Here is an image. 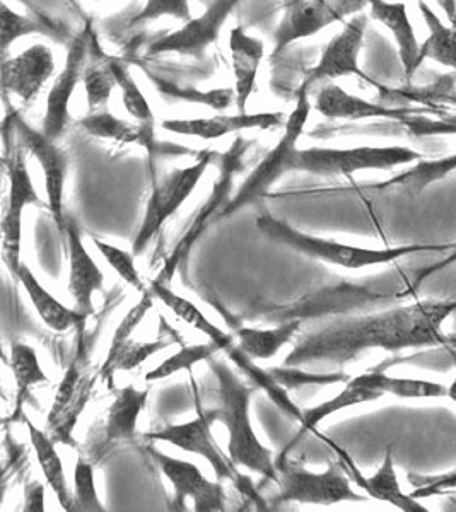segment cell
I'll return each mask as SVG.
<instances>
[{"label":"cell","instance_id":"23","mask_svg":"<svg viewBox=\"0 0 456 512\" xmlns=\"http://www.w3.org/2000/svg\"><path fill=\"white\" fill-rule=\"evenodd\" d=\"M229 52L233 60L234 93L236 108L245 113L248 99L255 91L258 69L264 59V41L246 35L241 26H236L229 33Z\"/></svg>","mask_w":456,"mask_h":512},{"label":"cell","instance_id":"36","mask_svg":"<svg viewBox=\"0 0 456 512\" xmlns=\"http://www.w3.org/2000/svg\"><path fill=\"white\" fill-rule=\"evenodd\" d=\"M11 369L18 386V410H21L26 396H30L31 388L36 384L48 383V376L38 361L36 350L21 342L11 345Z\"/></svg>","mask_w":456,"mask_h":512},{"label":"cell","instance_id":"10","mask_svg":"<svg viewBox=\"0 0 456 512\" xmlns=\"http://www.w3.org/2000/svg\"><path fill=\"white\" fill-rule=\"evenodd\" d=\"M9 178V197L2 217V258L12 275L18 274L21 263V241H23V212L28 205H43L38 197L30 171L21 149L12 152L6 159Z\"/></svg>","mask_w":456,"mask_h":512},{"label":"cell","instance_id":"15","mask_svg":"<svg viewBox=\"0 0 456 512\" xmlns=\"http://www.w3.org/2000/svg\"><path fill=\"white\" fill-rule=\"evenodd\" d=\"M240 2L241 0H212L211 6L199 18H190L183 23L182 28L152 41L147 48V55L178 53L183 57H202V53L219 38L229 14Z\"/></svg>","mask_w":456,"mask_h":512},{"label":"cell","instance_id":"26","mask_svg":"<svg viewBox=\"0 0 456 512\" xmlns=\"http://www.w3.org/2000/svg\"><path fill=\"white\" fill-rule=\"evenodd\" d=\"M16 279L30 297L31 304L36 309L41 321L53 332H67L74 326L84 325V321L88 320L77 309L67 308L65 304L60 303L57 297L52 296L45 287L41 286L40 280L36 279L30 267L21 265Z\"/></svg>","mask_w":456,"mask_h":512},{"label":"cell","instance_id":"46","mask_svg":"<svg viewBox=\"0 0 456 512\" xmlns=\"http://www.w3.org/2000/svg\"><path fill=\"white\" fill-rule=\"evenodd\" d=\"M398 125H404L405 132L410 137H445L456 135V115L433 118V115H410L400 120Z\"/></svg>","mask_w":456,"mask_h":512},{"label":"cell","instance_id":"17","mask_svg":"<svg viewBox=\"0 0 456 512\" xmlns=\"http://www.w3.org/2000/svg\"><path fill=\"white\" fill-rule=\"evenodd\" d=\"M88 47L89 31L82 30L72 41L69 52H67L64 69L55 79L52 89L48 93L41 132L50 139L55 140L64 134L65 127L71 120L69 105H71L72 96L76 93L77 84L84 76L82 69H84L86 57H88Z\"/></svg>","mask_w":456,"mask_h":512},{"label":"cell","instance_id":"40","mask_svg":"<svg viewBox=\"0 0 456 512\" xmlns=\"http://www.w3.org/2000/svg\"><path fill=\"white\" fill-rule=\"evenodd\" d=\"M81 383L82 384H79V388H77L74 400L69 403V407L65 408L59 419L55 420V422L48 427V431L52 432L50 436H52L55 443L76 446L72 432L76 429L77 420H79L82 412H84V408L88 405L89 395H91V390H93V383L88 381V379H82Z\"/></svg>","mask_w":456,"mask_h":512},{"label":"cell","instance_id":"5","mask_svg":"<svg viewBox=\"0 0 456 512\" xmlns=\"http://www.w3.org/2000/svg\"><path fill=\"white\" fill-rule=\"evenodd\" d=\"M424 154L410 147H352V149H328L310 147L296 151L293 171H304L318 176H352L359 171H390L402 164L422 161Z\"/></svg>","mask_w":456,"mask_h":512},{"label":"cell","instance_id":"12","mask_svg":"<svg viewBox=\"0 0 456 512\" xmlns=\"http://www.w3.org/2000/svg\"><path fill=\"white\" fill-rule=\"evenodd\" d=\"M214 422H217L216 417L212 414V410H209L185 424L166 425L158 431L146 432L144 437L147 441H159V443L171 444L175 448L183 449L187 453L199 454L204 460L209 461L219 480H233L236 485L245 475L238 472L233 460L226 458L214 441L212 437Z\"/></svg>","mask_w":456,"mask_h":512},{"label":"cell","instance_id":"9","mask_svg":"<svg viewBox=\"0 0 456 512\" xmlns=\"http://www.w3.org/2000/svg\"><path fill=\"white\" fill-rule=\"evenodd\" d=\"M366 6L368 0H284L272 55H279L296 41L318 35L330 24L342 23L347 16H356Z\"/></svg>","mask_w":456,"mask_h":512},{"label":"cell","instance_id":"1","mask_svg":"<svg viewBox=\"0 0 456 512\" xmlns=\"http://www.w3.org/2000/svg\"><path fill=\"white\" fill-rule=\"evenodd\" d=\"M456 313V299L417 301L373 315L332 321L310 333L287 355L286 366L332 362L344 366L366 350L400 352L448 345L445 321Z\"/></svg>","mask_w":456,"mask_h":512},{"label":"cell","instance_id":"49","mask_svg":"<svg viewBox=\"0 0 456 512\" xmlns=\"http://www.w3.org/2000/svg\"><path fill=\"white\" fill-rule=\"evenodd\" d=\"M173 340L170 338H158L152 342H130L125 350H123L120 359H118L117 371H134L137 367H141L147 359H151V355H156L161 350L170 347Z\"/></svg>","mask_w":456,"mask_h":512},{"label":"cell","instance_id":"43","mask_svg":"<svg viewBox=\"0 0 456 512\" xmlns=\"http://www.w3.org/2000/svg\"><path fill=\"white\" fill-rule=\"evenodd\" d=\"M269 373L286 390H298L303 386H315V384L323 386V384L342 383V381L349 379V376H345L340 371L339 373H308V371L294 369L291 366H286V369L270 367Z\"/></svg>","mask_w":456,"mask_h":512},{"label":"cell","instance_id":"54","mask_svg":"<svg viewBox=\"0 0 456 512\" xmlns=\"http://www.w3.org/2000/svg\"><path fill=\"white\" fill-rule=\"evenodd\" d=\"M448 396H450L451 402L456 405V378L455 381L450 384V388H448Z\"/></svg>","mask_w":456,"mask_h":512},{"label":"cell","instance_id":"13","mask_svg":"<svg viewBox=\"0 0 456 512\" xmlns=\"http://www.w3.org/2000/svg\"><path fill=\"white\" fill-rule=\"evenodd\" d=\"M12 127L16 128L23 146L43 169L48 210L52 212L53 221L59 227L60 233L65 234L67 217L64 214V190L67 171H69V158L53 142V139L47 137L41 130L30 127L23 118L14 115Z\"/></svg>","mask_w":456,"mask_h":512},{"label":"cell","instance_id":"30","mask_svg":"<svg viewBox=\"0 0 456 512\" xmlns=\"http://www.w3.org/2000/svg\"><path fill=\"white\" fill-rule=\"evenodd\" d=\"M151 291L166 308L170 309L176 318H180L188 326L204 333L205 337L219 347V350L224 352L229 345L234 344V338L229 333L223 332L219 326L214 325L192 301H188L185 297L178 296L176 292L171 291L168 284L152 280Z\"/></svg>","mask_w":456,"mask_h":512},{"label":"cell","instance_id":"24","mask_svg":"<svg viewBox=\"0 0 456 512\" xmlns=\"http://www.w3.org/2000/svg\"><path fill=\"white\" fill-rule=\"evenodd\" d=\"M376 373H378V367L359 374L356 378L347 379V384L339 395H335L334 398H330L320 405L303 410V420H301L303 432H315L316 427L322 424L323 420L332 417L340 410L363 405V403L376 402V400H380L381 396H385V393L376 384Z\"/></svg>","mask_w":456,"mask_h":512},{"label":"cell","instance_id":"27","mask_svg":"<svg viewBox=\"0 0 456 512\" xmlns=\"http://www.w3.org/2000/svg\"><path fill=\"white\" fill-rule=\"evenodd\" d=\"M26 427L30 432L31 446L35 449L36 460L40 463L41 473L47 480L50 489L55 492L60 506L64 511H74V494L69 490L65 478L64 463L57 451V443L47 432L38 429L30 419L26 420Z\"/></svg>","mask_w":456,"mask_h":512},{"label":"cell","instance_id":"2","mask_svg":"<svg viewBox=\"0 0 456 512\" xmlns=\"http://www.w3.org/2000/svg\"><path fill=\"white\" fill-rule=\"evenodd\" d=\"M211 367L219 386V407L214 408L212 414L228 429L229 458L234 465L248 468L262 475L265 480L279 483L277 461L272 458L270 449L260 443L250 419L253 388L231 371L226 362L211 359Z\"/></svg>","mask_w":456,"mask_h":512},{"label":"cell","instance_id":"34","mask_svg":"<svg viewBox=\"0 0 456 512\" xmlns=\"http://www.w3.org/2000/svg\"><path fill=\"white\" fill-rule=\"evenodd\" d=\"M154 297L156 296L152 294L151 289L144 291L141 301L135 304L134 308L129 309V313L120 321V325L117 326V330L113 333L112 344H110L105 362H103V366L100 369V378L108 386L113 383V378H115V373H117L118 359H120V355H122L125 347L130 344L132 333L137 330V326L141 325L142 320L146 318L147 313L154 306V301H152Z\"/></svg>","mask_w":456,"mask_h":512},{"label":"cell","instance_id":"56","mask_svg":"<svg viewBox=\"0 0 456 512\" xmlns=\"http://www.w3.org/2000/svg\"><path fill=\"white\" fill-rule=\"evenodd\" d=\"M453 28H456V21H455V24H453Z\"/></svg>","mask_w":456,"mask_h":512},{"label":"cell","instance_id":"47","mask_svg":"<svg viewBox=\"0 0 456 512\" xmlns=\"http://www.w3.org/2000/svg\"><path fill=\"white\" fill-rule=\"evenodd\" d=\"M164 16L180 19L185 23V21L192 18L188 0H146L144 7L132 19V24L156 21V19L164 18Z\"/></svg>","mask_w":456,"mask_h":512},{"label":"cell","instance_id":"52","mask_svg":"<svg viewBox=\"0 0 456 512\" xmlns=\"http://www.w3.org/2000/svg\"><path fill=\"white\" fill-rule=\"evenodd\" d=\"M24 511H45V487L40 482H33L26 487V506Z\"/></svg>","mask_w":456,"mask_h":512},{"label":"cell","instance_id":"45","mask_svg":"<svg viewBox=\"0 0 456 512\" xmlns=\"http://www.w3.org/2000/svg\"><path fill=\"white\" fill-rule=\"evenodd\" d=\"M84 89L88 98L89 110L96 111L100 106L106 105V101L112 96L113 89L117 88V79L113 76L112 69H96L89 67L84 70Z\"/></svg>","mask_w":456,"mask_h":512},{"label":"cell","instance_id":"28","mask_svg":"<svg viewBox=\"0 0 456 512\" xmlns=\"http://www.w3.org/2000/svg\"><path fill=\"white\" fill-rule=\"evenodd\" d=\"M149 391H139L135 386H125L115 395L112 405L108 408L105 424L106 443L127 441L135 436L137 422L142 410L146 407Z\"/></svg>","mask_w":456,"mask_h":512},{"label":"cell","instance_id":"11","mask_svg":"<svg viewBox=\"0 0 456 512\" xmlns=\"http://www.w3.org/2000/svg\"><path fill=\"white\" fill-rule=\"evenodd\" d=\"M366 28H368L366 14H357L349 23H345L344 30L332 38L323 50L318 64L310 70L306 81L303 82V88L310 89V86L316 82L327 81V79L356 76L381 93L385 89V84L376 82L359 67V53L363 48Z\"/></svg>","mask_w":456,"mask_h":512},{"label":"cell","instance_id":"16","mask_svg":"<svg viewBox=\"0 0 456 512\" xmlns=\"http://www.w3.org/2000/svg\"><path fill=\"white\" fill-rule=\"evenodd\" d=\"M315 108L320 115L330 120H371V118H386L400 122L410 115H433L445 117L446 111L431 110L424 106H386L383 103H373L368 99L359 98L347 93L334 82L325 84L316 94Z\"/></svg>","mask_w":456,"mask_h":512},{"label":"cell","instance_id":"21","mask_svg":"<svg viewBox=\"0 0 456 512\" xmlns=\"http://www.w3.org/2000/svg\"><path fill=\"white\" fill-rule=\"evenodd\" d=\"M282 113H236V115H217L211 118H175L164 120L163 130L170 134L199 137L204 140L221 139L229 134H238L243 130H275L282 125Z\"/></svg>","mask_w":456,"mask_h":512},{"label":"cell","instance_id":"32","mask_svg":"<svg viewBox=\"0 0 456 512\" xmlns=\"http://www.w3.org/2000/svg\"><path fill=\"white\" fill-rule=\"evenodd\" d=\"M419 9L429 28V36L421 45L417 64L421 67L424 60H434L456 72V28L441 23L433 9L427 6L426 0H419Z\"/></svg>","mask_w":456,"mask_h":512},{"label":"cell","instance_id":"48","mask_svg":"<svg viewBox=\"0 0 456 512\" xmlns=\"http://www.w3.org/2000/svg\"><path fill=\"white\" fill-rule=\"evenodd\" d=\"M79 384H81V369H79L76 357V359L71 362V366L67 367L64 378H62L59 388H57L52 407H50V412H48L47 427H50L55 420L59 419L65 408L69 407V403H71L72 400H74V396H76Z\"/></svg>","mask_w":456,"mask_h":512},{"label":"cell","instance_id":"42","mask_svg":"<svg viewBox=\"0 0 456 512\" xmlns=\"http://www.w3.org/2000/svg\"><path fill=\"white\" fill-rule=\"evenodd\" d=\"M2 53H6L14 41H18L23 36L36 35H52L45 24H41L36 19L21 16L16 11H12L6 2H2Z\"/></svg>","mask_w":456,"mask_h":512},{"label":"cell","instance_id":"3","mask_svg":"<svg viewBox=\"0 0 456 512\" xmlns=\"http://www.w3.org/2000/svg\"><path fill=\"white\" fill-rule=\"evenodd\" d=\"M257 227L274 243L287 246L298 251L301 255L310 256L320 262L337 265L347 270L388 265L402 260L405 256L422 253V251H446L453 245H404L390 248H363L335 241V239L320 238L311 234L301 233L281 219H275L270 214H260L257 217Z\"/></svg>","mask_w":456,"mask_h":512},{"label":"cell","instance_id":"4","mask_svg":"<svg viewBox=\"0 0 456 512\" xmlns=\"http://www.w3.org/2000/svg\"><path fill=\"white\" fill-rule=\"evenodd\" d=\"M311 103L308 98V89H299L298 99L291 115L287 117L286 128L281 140L275 144L267 156H265L257 168L253 169L250 175L246 176L245 183L236 192L229 204L224 207L223 212L217 219H226L233 216L238 210L245 209L248 205L255 204L260 198L265 197L270 188L274 187L282 176L293 171V159L296 154L298 140L303 135L308 118H310Z\"/></svg>","mask_w":456,"mask_h":512},{"label":"cell","instance_id":"25","mask_svg":"<svg viewBox=\"0 0 456 512\" xmlns=\"http://www.w3.org/2000/svg\"><path fill=\"white\" fill-rule=\"evenodd\" d=\"M368 6L371 9V18L380 21L395 36L400 60L404 65L405 79L407 82L412 81V77L419 69L417 60L421 53V45L410 23L407 6L404 2H386V0H368Z\"/></svg>","mask_w":456,"mask_h":512},{"label":"cell","instance_id":"41","mask_svg":"<svg viewBox=\"0 0 456 512\" xmlns=\"http://www.w3.org/2000/svg\"><path fill=\"white\" fill-rule=\"evenodd\" d=\"M74 511L103 512L105 506L94 483V468L86 458L79 456L74 466Z\"/></svg>","mask_w":456,"mask_h":512},{"label":"cell","instance_id":"29","mask_svg":"<svg viewBox=\"0 0 456 512\" xmlns=\"http://www.w3.org/2000/svg\"><path fill=\"white\" fill-rule=\"evenodd\" d=\"M381 103L386 106L417 105L431 110H441L443 105H456V72L441 76L424 88L393 89L385 86L380 93Z\"/></svg>","mask_w":456,"mask_h":512},{"label":"cell","instance_id":"7","mask_svg":"<svg viewBox=\"0 0 456 512\" xmlns=\"http://www.w3.org/2000/svg\"><path fill=\"white\" fill-rule=\"evenodd\" d=\"M248 147H250L248 140L243 139V137H236L228 151L219 156V171H217V178L214 180V185H212L211 195L200 207L197 216L188 227L187 233L183 234V238L176 243L175 250L171 253L170 258L164 262L163 270L159 272L158 279H156L158 282L168 284L173 279L176 268L182 263L183 258L188 255V251L192 250V246L197 243V239L202 236L205 227L211 224L212 219L219 217L224 207L229 204V200L233 198L231 192H233L234 176L238 175L245 166L243 159H245Z\"/></svg>","mask_w":456,"mask_h":512},{"label":"cell","instance_id":"55","mask_svg":"<svg viewBox=\"0 0 456 512\" xmlns=\"http://www.w3.org/2000/svg\"><path fill=\"white\" fill-rule=\"evenodd\" d=\"M448 345L456 350V333H448Z\"/></svg>","mask_w":456,"mask_h":512},{"label":"cell","instance_id":"53","mask_svg":"<svg viewBox=\"0 0 456 512\" xmlns=\"http://www.w3.org/2000/svg\"><path fill=\"white\" fill-rule=\"evenodd\" d=\"M438 4L443 7V11L446 12V16H448L451 26H453L456 21V0H438Z\"/></svg>","mask_w":456,"mask_h":512},{"label":"cell","instance_id":"22","mask_svg":"<svg viewBox=\"0 0 456 512\" xmlns=\"http://www.w3.org/2000/svg\"><path fill=\"white\" fill-rule=\"evenodd\" d=\"M337 451H339L340 461L345 466V470L349 473V477L354 478L359 489L368 492L371 499L376 501L388 502L392 506L397 507L400 511L405 512H427V507L422 506L419 499L412 497L410 494H405L400 482H398L397 470H395V460H393L392 448L386 449L385 458L381 463L380 468L376 470L373 477H364L363 473L357 470L351 456L345 453L344 449L337 448L332 444Z\"/></svg>","mask_w":456,"mask_h":512},{"label":"cell","instance_id":"31","mask_svg":"<svg viewBox=\"0 0 456 512\" xmlns=\"http://www.w3.org/2000/svg\"><path fill=\"white\" fill-rule=\"evenodd\" d=\"M301 320L284 321L275 328H238L236 338L240 349L252 357L253 361H269L284 345L289 344L299 332Z\"/></svg>","mask_w":456,"mask_h":512},{"label":"cell","instance_id":"50","mask_svg":"<svg viewBox=\"0 0 456 512\" xmlns=\"http://www.w3.org/2000/svg\"><path fill=\"white\" fill-rule=\"evenodd\" d=\"M409 483L414 487V492H410L416 499H427L438 494H448V490H456V470L441 475H419V473H409Z\"/></svg>","mask_w":456,"mask_h":512},{"label":"cell","instance_id":"19","mask_svg":"<svg viewBox=\"0 0 456 512\" xmlns=\"http://www.w3.org/2000/svg\"><path fill=\"white\" fill-rule=\"evenodd\" d=\"M79 125L94 137L144 147L149 154L152 168H154V159L158 156H182L183 154L182 146L156 139L154 122L132 125L122 118L115 117L110 111H91L88 117L79 120Z\"/></svg>","mask_w":456,"mask_h":512},{"label":"cell","instance_id":"51","mask_svg":"<svg viewBox=\"0 0 456 512\" xmlns=\"http://www.w3.org/2000/svg\"><path fill=\"white\" fill-rule=\"evenodd\" d=\"M453 263H456V248L455 250L451 251L450 255L445 256L443 260H439V262L433 263V265H429V267L422 268V270H419L416 274V280L412 282V294L419 289V287L426 282L429 277H433V275L439 274L443 268L450 267V265H453Z\"/></svg>","mask_w":456,"mask_h":512},{"label":"cell","instance_id":"18","mask_svg":"<svg viewBox=\"0 0 456 512\" xmlns=\"http://www.w3.org/2000/svg\"><path fill=\"white\" fill-rule=\"evenodd\" d=\"M53 72L52 50L43 43H36L12 59L2 60V89L4 93L18 96L24 105H30Z\"/></svg>","mask_w":456,"mask_h":512},{"label":"cell","instance_id":"20","mask_svg":"<svg viewBox=\"0 0 456 512\" xmlns=\"http://www.w3.org/2000/svg\"><path fill=\"white\" fill-rule=\"evenodd\" d=\"M64 236L69 258V292L76 301L77 311L89 318L94 313V292L103 291L105 275L86 250L79 227L72 219H67Z\"/></svg>","mask_w":456,"mask_h":512},{"label":"cell","instance_id":"38","mask_svg":"<svg viewBox=\"0 0 456 512\" xmlns=\"http://www.w3.org/2000/svg\"><path fill=\"white\" fill-rule=\"evenodd\" d=\"M376 384L385 395L397 396V398H441L448 396V388L441 383H433L426 379L395 378L385 373V369L378 367Z\"/></svg>","mask_w":456,"mask_h":512},{"label":"cell","instance_id":"6","mask_svg":"<svg viewBox=\"0 0 456 512\" xmlns=\"http://www.w3.org/2000/svg\"><path fill=\"white\" fill-rule=\"evenodd\" d=\"M216 158V152L211 149L197 152V161L187 168L175 169L170 175L164 176L161 181L152 183V193L147 202L146 214L142 219L139 233L132 243V253L141 256L156 238L159 229L170 217L175 216L182 205L192 197L195 188L199 187L200 180L204 178L205 171Z\"/></svg>","mask_w":456,"mask_h":512},{"label":"cell","instance_id":"35","mask_svg":"<svg viewBox=\"0 0 456 512\" xmlns=\"http://www.w3.org/2000/svg\"><path fill=\"white\" fill-rule=\"evenodd\" d=\"M456 171V152L445 158L433 159L416 164L414 168L407 169L404 173L386 181L383 187L402 188L410 195H419L424 188L433 185L436 181L443 180L446 176Z\"/></svg>","mask_w":456,"mask_h":512},{"label":"cell","instance_id":"33","mask_svg":"<svg viewBox=\"0 0 456 512\" xmlns=\"http://www.w3.org/2000/svg\"><path fill=\"white\" fill-rule=\"evenodd\" d=\"M146 74L149 81L154 84V88L158 89V93L164 99H170V101H183V103H192V105L207 106V108L217 111L228 110L229 106L233 105V101H236V93H234L233 88L202 91V89L182 86L178 82L156 76V74H151L147 70Z\"/></svg>","mask_w":456,"mask_h":512},{"label":"cell","instance_id":"37","mask_svg":"<svg viewBox=\"0 0 456 512\" xmlns=\"http://www.w3.org/2000/svg\"><path fill=\"white\" fill-rule=\"evenodd\" d=\"M216 352H219V347L211 340L207 344L183 345L176 354L170 355L159 366L151 369L146 374V381L147 383H156V381L171 378L173 374L180 373V371H190L200 362L214 359Z\"/></svg>","mask_w":456,"mask_h":512},{"label":"cell","instance_id":"39","mask_svg":"<svg viewBox=\"0 0 456 512\" xmlns=\"http://www.w3.org/2000/svg\"><path fill=\"white\" fill-rule=\"evenodd\" d=\"M108 67L112 69L113 76L117 79V86L122 91L123 105L125 110L129 111L130 117L135 118L139 123L154 122L151 105L134 81L129 67L120 62H110Z\"/></svg>","mask_w":456,"mask_h":512},{"label":"cell","instance_id":"14","mask_svg":"<svg viewBox=\"0 0 456 512\" xmlns=\"http://www.w3.org/2000/svg\"><path fill=\"white\" fill-rule=\"evenodd\" d=\"M149 454L175 489L173 509L183 511L187 499H192L195 512H223L226 509L223 485L205 478L195 463L178 460L156 448L149 449Z\"/></svg>","mask_w":456,"mask_h":512},{"label":"cell","instance_id":"44","mask_svg":"<svg viewBox=\"0 0 456 512\" xmlns=\"http://www.w3.org/2000/svg\"><path fill=\"white\" fill-rule=\"evenodd\" d=\"M93 243L94 246H96V250L100 251L101 256H103L106 263L117 272L120 279L125 280L129 286L144 291V282H142L139 270L135 267V255H130L129 251L122 250V248H118V246L110 245V243H105V241L94 238V236Z\"/></svg>","mask_w":456,"mask_h":512},{"label":"cell","instance_id":"8","mask_svg":"<svg viewBox=\"0 0 456 512\" xmlns=\"http://www.w3.org/2000/svg\"><path fill=\"white\" fill-rule=\"evenodd\" d=\"M279 470V501L334 506L340 502H363L366 497L352 489L351 477L345 466L334 463L322 473L310 472L293 463H277Z\"/></svg>","mask_w":456,"mask_h":512}]
</instances>
